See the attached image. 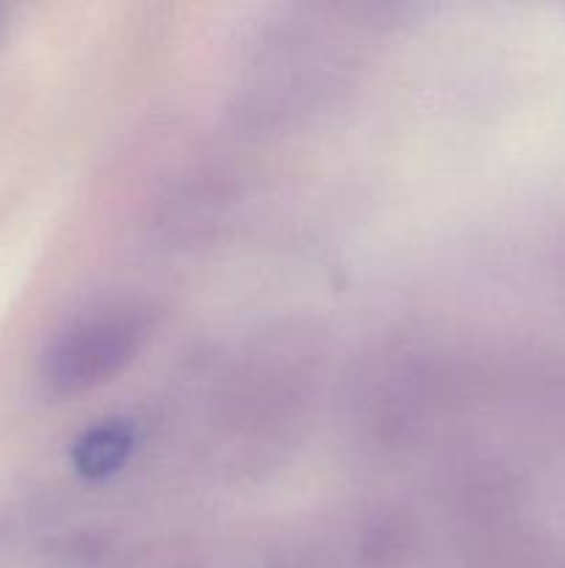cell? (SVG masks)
Masks as SVG:
<instances>
[{
	"mask_svg": "<svg viewBox=\"0 0 565 568\" xmlns=\"http://www.w3.org/2000/svg\"><path fill=\"white\" fill-rule=\"evenodd\" d=\"M136 449V427L127 419H103L86 427L70 449V460L83 480H109Z\"/></svg>",
	"mask_w": 565,
	"mask_h": 568,
	"instance_id": "2",
	"label": "cell"
},
{
	"mask_svg": "<svg viewBox=\"0 0 565 568\" xmlns=\"http://www.w3.org/2000/svg\"><path fill=\"white\" fill-rule=\"evenodd\" d=\"M147 336L142 314L127 308L100 311L55 333L39 361V381L50 397H75L120 375Z\"/></svg>",
	"mask_w": 565,
	"mask_h": 568,
	"instance_id": "1",
	"label": "cell"
}]
</instances>
